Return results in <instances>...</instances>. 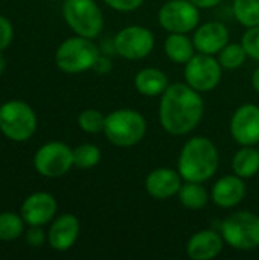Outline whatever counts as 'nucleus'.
<instances>
[{
	"mask_svg": "<svg viewBox=\"0 0 259 260\" xmlns=\"http://www.w3.org/2000/svg\"><path fill=\"white\" fill-rule=\"evenodd\" d=\"M205 104L197 90L188 84L168 85L162 94L159 119L163 129L172 136H185L202 122Z\"/></svg>",
	"mask_w": 259,
	"mask_h": 260,
	"instance_id": "obj_1",
	"label": "nucleus"
},
{
	"mask_svg": "<svg viewBox=\"0 0 259 260\" xmlns=\"http://www.w3.org/2000/svg\"><path fill=\"white\" fill-rule=\"evenodd\" d=\"M220 165V154L212 140L203 136L189 139L179 155V172L185 181L205 183Z\"/></svg>",
	"mask_w": 259,
	"mask_h": 260,
	"instance_id": "obj_2",
	"label": "nucleus"
},
{
	"mask_svg": "<svg viewBox=\"0 0 259 260\" xmlns=\"http://www.w3.org/2000/svg\"><path fill=\"white\" fill-rule=\"evenodd\" d=\"M104 134L110 143L121 148H130L145 137L147 120L139 111L121 108L105 116Z\"/></svg>",
	"mask_w": 259,
	"mask_h": 260,
	"instance_id": "obj_3",
	"label": "nucleus"
},
{
	"mask_svg": "<svg viewBox=\"0 0 259 260\" xmlns=\"http://www.w3.org/2000/svg\"><path fill=\"white\" fill-rule=\"evenodd\" d=\"M99 49L85 37H73L66 40L55 53L56 66L66 73H81L93 69L99 59Z\"/></svg>",
	"mask_w": 259,
	"mask_h": 260,
	"instance_id": "obj_4",
	"label": "nucleus"
},
{
	"mask_svg": "<svg viewBox=\"0 0 259 260\" xmlns=\"http://www.w3.org/2000/svg\"><path fill=\"white\" fill-rule=\"evenodd\" d=\"M223 239L240 251H252L259 247V216L253 212H235L221 222Z\"/></svg>",
	"mask_w": 259,
	"mask_h": 260,
	"instance_id": "obj_5",
	"label": "nucleus"
},
{
	"mask_svg": "<svg viewBox=\"0 0 259 260\" xmlns=\"http://www.w3.org/2000/svg\"><path fill=\"white\" fill-rule=\"evenodd\" d=\"M63 15L66 23L79 37L96 38L104 27L102 12L95 0H66Z\"/></svg>",
	"mask_w": 259,
	"mask_h": 260,
	"instance_id": "obj_6",
	"label": "nucleus"
},
{
	"mask_svg": "<svg viewBox=\"0 0 259 260\" xmlns=\"http://www.w3.org/2000/svg\"><path fill=\"white\" fill-rule=\"evenodd\" d=\"M0 129L11 140H27L37 129L34 110L21 101L6 102L0 107Z\"/></svg>",
	"mask_w": 259,
	"mask_h": 260,
	"instance_id": "obj_7",
	"label": "nucleus"
},
{
	"mask_svg": "<svg viewBox=\"0 0 259 260\" xmlns=\"http://www.w3.org/2000/svg\"><path fill=\"white\" fill-rule=\"evenodd\" d=\"M223 67L214 55L197 53L185 66V78L188 85H191L198 93H206L214 90L221 81Z\"/></svg>",
	"mask_w": 259,
	"mask_h": 260,
	"instance_id": "obj_8",
	"label": "nucleus"
},
{
	"mask_svg": "<svg viewBox=\"0 0 259 260\" xmlns=\"http://www.w3.org/2000/svg\"><path fill=\"white\" fill-rule=\"evenodd\" d=\"M198 21V8L191 0H168L159 11V23L169 34H188Z\"/></svg>",
	"mask_w": 259,
	"mask_h": 260,
	"instance_id": "obj_9",
	"label": "nucleus"
},
{
	"mask_svg": "<svg viewBox=\"0 0 259 260\" xmlns=\"http://www.w3.org/2000/svg\"><path fill=\"white\" fill-rule=\"evenodd\" d=\"M113 46L116 53L125 59H142L154 49V35L143 26H127L116 34Z\"/></svg>",
	"mask_w": 259,
	"mask_h": 260,
	"instance_id": "obj_10",
	"label": "nucleus"
},
{
	"mask_svg": "<svg viewBox=\"0 0 259 260\" xmlns=\"http://www.w3.org/2000/svg\"><path fill=\"white\" fill-rule=\"evenodd\" d=\"M34 165L35 169L47 178L63 177L73 166V149L60 142L46 143L37 151Z\"/></svg>",
	"mask_w": 259,
	"mask_h": 260,
	"instance_id": "obj_11",
	"label": "nucleus"
},
{
	"mask_svg": "<svg viewBox=\"0 0 259 260\" xmlns=\"http://www.w3.org/2000/svg\"><path fill=\"white\" fill-rule=\"evenodd\" d=\"M231 134L243 146L259 143V107L253 104L241 105L231 119Z\"/></svg>",
	"mask_w": 259,
	"mask_h": 260,
	"instance_id": "obj_12",
	"label": "nucleus"
},
{
	"mask_svg": "<svg viewBox=\"0 0 259 260\" xmlns=\"http://www.w3.org/2000/svg\"><path fill=\"white\" fill-rule=\"evenodd\" d=\"M56 213V201L50 193L37 192L27 197L21 206V218L31 227L47 224Z\"/></svg>",
	"mask_w": 259,
	"mask_h": 260,
	"instance_id": "obj_13",
	"label": "nucleus"
},
{
	"mask_svg": "<svg viewBox=\"0 0 259 260\" xmlns=\"http://www.w3.org/2000/svg\"><path fill=\"white\" fill-rule=\"evenodd\" d=\"M182 175L180 172L169 168H159L148 174L145 180L147 192L156 200H168L179 193L182 187Z\"/></svg>",
	"mask_w": 259,
	"mask_h": 260,
	"instance_id": "obj_14",
	"label": "nucleus"
},
{
	"mask_svg": "<svg viewBox=\"0 0 259 260\" xmlns=\"http://www.w3.org/2000/svg\"><path fill=\"white\" fill-rule=\"evenodd\" d=\"M192 41L200 53L215 55L229 43V30L220 21H209L195 30Z\"/></svg>",
	"mask_w": 259,
	"mask_h": 260,
	"instance_id": "obj_15",
	"label": "nucleus"
},
{
	"mask_svg": "<svg viewBox=\"0 0 259 260\" xmlns=\"http://www.w3.org/2000/svg\"><path fill=\"white\" fill-rule=\"evenodd\" d=\"M224 247V239L214 230H202L192 235L186 245V253L192 260L215 259Z\"/></svg>",
	"mask_w": 259,
	"mask_h": 260,
	"instance_id": "obj_16",
	"label": "nucleus"
},
{
	"mask_svg": "<svg viewBox=\"0 0 259 260\" xmlns=\"http://www.w3.org/2000/svg\"><path fill=\"white\" fill-rule=\"evenodd\" d=\"M244 178L235 175H226L220 178L212 187L211 198L221 209H232L238 206L246 197Z\"/></svg>",
	"mask_w": 259,
	"mask_h": 260,
	"instance_id": "obj_17",
	"label": "nucleus"
},
{
	"mask_svg": "<svg viewBox=\"0 0 259 260\" xmlns=\"http://www.w3.org/2000/svg\"><path fill=\"white\" fill-rule=\"evenodd\" d=\"M79 236V221L75 215L60 216L49 230V244L56 251H67Z\"/></svg>",
	"mask_w": 259,
	"mask_h": 260,
	"instance_id": "obj_18",
	"label": "nucleus"
},
{
	"mask_svg": "<svg viewBox=\"0 0 259 260\" xmlns=\"http://www.w3.org/2000/svg\"><path fill=\"white\" fill-rule=\"evenodd\" d=\"M134 85L140 94L151 98V96L163 94L169 84H168L166 75L162 70L154 69V67H147V69H142L136 75Z\"/></svg>",
	"mask_w": 259,
	"mask_h": 260,
	"instance_id": "obj_19",
	"label": "nucleus"
},
{
	"mask_svg": "<svg viewBox=\"0 0 259 260\" xmlns=\"http://www.w3.org/2000/svg\"><path fill=\"white\" fill-rule=\"evenodd\" d=\"M165 53L171 61L186 64L195 55V46L185 34H171L165 40Z\"/></svg>",
	"mask_w": 259,
	"mask_h": 260,
	"instance_id": "obj_20",
	"label": "nucleus"
},
{
	"mask_svg": "<svg viewBox=\"0 0 259 260\" xmlns=\"http://www.w3.org/2000/svg\"><path fill=\"white\" fill-rule=\"evenodd\" d=\"M234 172L241 178H252L259 172V151L253 146L241 148L232 160Z\"/></svg>",
	"mask_w": 259,
	"mask_h": 260,
	"instance_id": "obj_21",
	"label": "nucleus"
},
{
	"mask_svg": "<svg viewBox=\"0 0 259 260\" xmlns=\"http://www.w3.org/2000/svg\"><path fill=\"white\" fill-rule=\"evenodd\" d=\"M177 195L182 206L191 210H200L209 201V193L206 187L202 183H195V181H186V184H182Z\"/></svg>",
	"mask_w": 259,
	"mask_h": 260,
	"instance_id": "obj_22",
	"label": "nucleus"
},
{
	"mask_svg": "<svg viewBox=\"0 0 259 260\" xmlns=\"http://www.w3.org/2000/svg\"><path fill=\"white\" fill-rule=\"evenodd\" d=\"M234 14L246 27L259 26V0H234Z\"/></svg>",
	"mask_w": 259,
	"mask_h": 260,
	"instance_id": "obj_23",
	"label": "nucleus"
},
{
	"mask_svg": "<svg viewBox=\"0 0 259 260\" xmlns=\"http://www.w3.org/2000/svg\"><path fill=\"white\" fill-rule=\"evenodd\" d=\"M247 58V53H246V49L243 47V44H226L220 53H218V61L221 64L223 69L226 70H235V69H240L244 61Z\"/></svg>",
	"mask_w": 259,
	"mask_h": 260,
	"instance_id": "obj_24",
	"label": "nucleus"
},
{
	"mask_svg": "<svg viewBox=\"0 0 259 260\" xmlns=\"http://www.w3.org/2000/svg\"><path fill=\"white\" fill-rule=\"evenodd\" d=\"M101 160V151L98 146L85 143L73 149V166L81 169L95 168Z\"/></svg>",
	"mask_w": 259,
	"mask_h": 260,
	"instance_id": "obj_25",
	"label": "nucleus"
},
{
	"mask_svg": "<svg viewBox=\"0 0 259 260\" xmlns=\"http://www.w3.org/2000/svg\"><path fill=\"white\" fill-rule=\"evenodd\" d=\"M23 218L15 213H0V241H14L23 232Z\"/></svg>",
	"mask_w": 259,
	"mask_h": 260,
	"instance_id": "obj_26",
	"label": "nucleus"
},
{
	"mask_svg": "<svg viewBox=\"0 0 259 260\" xmlns=\"http://www.w3.org/2000/svg\"><path fill=\"white\" fill-rule=\"evenodd\" d=\"M78 123L81 126L82 131L89 133V134H96L104 131V125H105V116L98 111V110H85L79 114L78 117Z\"/></svg>",
	"mask_w": 259,
	"mask_h": 260,
	"instance_id": "obj_27",
	"label": "nucleus"
},
{
	"mask_svg": "<svg viewBox=\"0 0 259 260\" xmlns=\"http://www.w3.org/2000/svg\"><path fill=\"white\" fill-rule=\"evenodd\" d=\"M241 44L246 49L247 56L259 61V26L249 27L244 32V35L241 38Z\"/></svg>",
	"mask_w": 259,
	"mask_h": 260,
	"instance_id": "obj_28",
	"label": "nucleus"
},
{
	"mask_svg": "<svg viewBox=\"0 0 259 260\" xmlns=\"http://www.w3.org/2000/svg\"><path fill=\"white\" fill-rule=\"evenodd\" d=\"M111 9L119 12H131L142 6L145 0H104Z\"/></svg>",
	"mask_w": 259,
	"mask_h": 260,
	"instance_id": "obj_29",
	"label": "nucleus"
},
{
	"mask_svg": "<svg viewBox=\"0 0 259 260\" xmlns=\"http://www.w3.org/2000/svg\"><path fill=\"white\" fill-rule=\"evenodd\" d=\"M11 40H12V26L8 21V18L0 15V52L9 46Z\"/></svg>",
	"mask_w": 259,
	"mask_h": 260,
	"instance_id": "obj_30",
	"label": "nucleus"
},
{
	"mask_svg": "<svg viewBox=\"0 0 259 260\" xmlns=\"http://www.w3.org/2000/svg\"><path fill=\"white\" fill-rule=\"evenodd\" d=\"M43 241H44V233L40 230L38 225H34L27 233V242L34 247H38L43 244Z\"/></svg>",
	"mask_w": 259,
	"mask_h": 260,
	"instance_id": "obj_31",
	"label": "nucleus"
},
{
	"mask_svg": "<svg viewBox=\"0 0 259 260\" xmlns=\"http://www.w3.org/2000/svg\"><path fill=\"white\" fill-rule=\"evenodd\" d=\"M198 9H209V8H215L217 5H220L223 0H191Z\"/></svg>",
	"mask_w": 259,
	"mask_h": 260,
	"instance_id": "obj_32",
	"label": "nucleus"
},
{
	"mask_svg": "<svg viewBox=\"0 0 259 260\" xmlns=\"http://www.w3.org/2000/svg\"><path fill=\"white\" fill-rule=\"evenodd\" d=\"M252 85H253L255 91L259 93V69H256L252 75Z\"/></svg>",
	"mask_w": 259,
	"mask_h": 260,
	"instance_id": "obj_33",
	"label": "nucleus"
},
{
	"mask_svg": "<svg viewBox=\"0 0 259 260\" xmlns=\"http://www.w3.org/2000/svg\"><path fill=\"white\" fill-rule=\"evenodd\" d=\"M5 66H6L5 58H3V55L0 53V75H2V73H3V70H5Z\"/></svg>",
	"mask_w": 259,
	"mask_h": 260,
	"instance_id": "obj_34",
	"label": "nucleus"
}]
</instances>
